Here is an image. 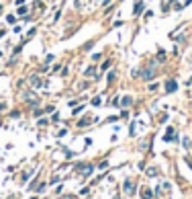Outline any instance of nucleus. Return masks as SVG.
<instances>
[{"mask_svg": "<svg viewBox=\"0 0 192 199\" xmlns=\"http://www.w3.org/2000/svg\"><path fill=\"white\" fill-rule=\"evenodd\" d=\"M141 8H143V4L139 2V4H137V6H135V14H139V12H141Z\"/></svg>", "mask_w": 192, "mask_h": 199, "instance_id": "f8f14e48", "label": "nucleus"}, {"mask_svg": "<svg viewBox=\"0 0 192 199\" xmlns=\"http://www.w3.org/2000/svg\"><path fill=\"white\" fill-rule=\"evenodd\" d=\"M166 90H168V93H174V90H176V82L170 80V82H168V86H166Z\"/></svg>", "mask_w": 192, "mask_h": 199, "instance_id": "423d86ee", "label": "nucleus"}, {"mask_svg": "<svg viewBox=\"0 0 192 199\" xmlns=\"http://www.w3.org/2000/svg\"><path fill=\"white\" fill-rule=\"evenodd\" d=\"M4 33H6V31H4V29H0V37H4Z\"/></svg>", "mask_w": 192, "mask_h": 199, "instance_id": "4468645a", "label": "nucleus"}, {"mask_svg": "<svg viewBox=\"0 0 192 199\" xmlns=\"http://www.w3.org/2000/svg\"><path fill=\"white\" fill-rule=\"evenodd\" d=\"M90 103H92L94 107H100V103H102V101H100V96H94V99H92Z\"/></svg>", "mask_w": 192, "mask_h": 199, "instance_id": "6e6552de", "label": "nucleus"}, {"mask_svg": "<svg viewBox=\"0 0 192 199\" xmlns=\"http://www.w3.org/2000/svg\"><path fill=\"white\" fill-rule=\"evenodd\" d=\"M188 84H190V86H192V78H190V80H188Z\"/></svg>", "mask_w": 192, "mask_h": 199, "instance_id": "2eb2a0df", "label": "nucleus"}, {"mask_svg": "<svg viewBox=\"0 0 192 199\" xmlns=\"http://www.w3.org/2000/svg\"><path fill=\"white\" fill-rule=\"evenodd\" d=\"M94 74H96V68H88L86 70V76H94Z\"/></svg>", "mask_w": 192, "mask_h": 199, "instance_id": "9d476101", "label": "nucleus"}, {"mask_svg": "<svg viewBox=\"0 0 192 199\" xmlns=\"http://www.w3.org/2000/svg\"><path fill=\"white\" fill-rule=\"evenodd\" d=\"M153 76H155V70H153V68H149V70H143V78H145V80H151Z\"/></svg>", "mask_w": 192, "mask_h": 199, "instance_id": "f257e3e1", "label": "nucleus"}, {"mask_svg": "<svg viewBox=\"0 0 192 199\" xmlns=\"http://www.w3.org/2000/svg\"><path fill=\"white\" fill-rule=\"evenodd\" d=\"M6 21H8V23H14V21H16V17H14V14H8V17H6Z\"/></svg>", "mask_w": 192, "mask_h": 199, "instance_id": "9b49d317", "label": "nucleus"}, {"mask_svg": "<svg viewBox=\"0 0 192 199\" xmlns=\"http://www.w3.org/2000/svg\"><path fill=\"white\" fill-rule=\"evenodd\" d=\"M31 84H33L35 88H39V86H41V80H39V76H37V74L31 76Z\"/></svg>", "mask_w": 192, "mask_h": 199, "instance_id": "7ed1b4c3", "label": "nucleus"}, {"mask_svg": "<svg viewBox=\"0 0 192 199\" xmlns=\"http://www.w3.org/2000/svg\"><path fill=\"white\" fill-rule=\"evenodd\" d=\"M131 105V96H123L121 99V107H129Z\"/></svg>", "mask_w": 192, "mask_h": 199, "instance_id": "0eeeda50", "label": "nucleus"}, {"mask_svg": "<svg viewBox=\"0 0 192 199\" xmlns=\"http://www.w3.org/2000/svg\"><path fill=\"white\" fill-rule=\"evenodd\" d=\"M190 148H192V140H190Z\"/></svg>", "mask_w": 192, "mask_h": 199, "instance_id": "dca6fc26", "label": "nucleus"}, {"mask_svg": "<svg viewBox=\"0 0 192 199\" xmlns=\"http://www.w3.org/2000/svg\"><path fill=\"white\" fill-rule=\"evenodd\" d=\"M92 168H94L92 164H86V166H82V175H84V176H88V175L92 173Z\"/></svg>", "mask_w": 192, "mask_h": 199, "instance_id": "20e7f679", "label": "nucleus"}, {"mask_svg": "<svg viewBox=\"0 0 192 199\" xmlns=\"http://www.w3.org/2000/svg\"><path fill=\"white\" fill-rule=\"evenodd\" d=\"M125 191H127V193H129V195H131V193H133V191H135V185H133V183H131V181H125Z\"/></svg>", "mask_w": 192, "mask_h": 199, "instance_id": "f03ea898", "label": "nucleus"}, {"mask_svg": "<svg viewBox=\"0 0 192 199\" xmlns=\"http://www.w3.org/2000/svg\"><path fill=\"white\" fill-rule=\"evenodd\" d=\"M147 175H149V176H155V175H158V168H147Z\"/></svg>", "mask_w": 192, "mask_h": 199, "instance_id": "1a4fd4ad", "label": "nucleus"}, {"mask_svg": "<svg viewBox=\"0 0 192 199\" xmlns=\"http://www.w3.org/2000/svg\"><path fill=\"white\" fill-rule=\"evenodd\" d=\"M0 12H2V6H0Z\"/></svg>", "mask_w": 192, "mask_h": 199, "instance_id": "f3484780", "label": "nucleus"}, {"mask_svg": "<svg viewBox=\"0 0 192 199\" xmlns=\"http://www.w3.org/2000/svg\"><path fill=\"white\" fill-rule=\"evenodd\" d=\"M141 197H143V199H151V191L143 187V189H141Z\"/></svg>", "mask_w": 192, "mask_h": 199, "instance_id": "39448f33", "label": "nucleus"}, {"mask_svg": "<svg viewBox=\"0 0 192 199\" xmlns=\"http://www.w3.org/2000/svg\"><path fill=\"white\" fill-rule=\"evenodd\" d=\"M108 66H111V62H104V64H102V68H100V70H102V72H104V70H108Z\"/></svg>", "mask_w": 192, "mask_h": 199, "instance_id": "ddd939ff", "label": "nucleus"}]
</instances>
